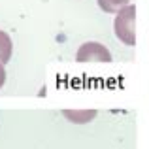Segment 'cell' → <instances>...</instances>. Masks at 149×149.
<instances>
[{
	"label": "cell",
	"instance_id": "cell-5",
	"mask_svg": "<svg viewBox=\"0 0 149 149\" xmlns=\"http://www.w3.org/2000/svg\"><path fill=\"white\" fill-rule=\"evenodd\" d=\"M128 4H130V0H98L100 10H104L106 13H117Z\"/></svg>",
	"mask_w": 149,
	"mask_h": 149
},
{
	"label": "cell",
	"instance_id": "cell-4",
	"mask_svg": "<svg viewBox=\"0 0 149 149\" xmlns=\"http://www.w3.org/2000/svg\"><path fill=\"white\" fill-rule=\"evenodd\" d=\"M11 53H13V44H11L10 34L0 30V62H2V64L10 62Z\"/></svg>",
	"mask_w": 149,
	"mask_h": 149
},
{
	"label": "cell",
	"instance_id": "cell-1",
	"mask_svg": "<svg viewBox=\"0 0 149 149\" xmlns=\"http://www.w3.org/2000/svg\"><path fill=\"white\" fill-rule=\"evenodd\" d=\"M134 21H136V8L132 4L125 6L123 10L117 11L115 21H113V30L115 36L123 42L125 45H136V32H134Z\"/></svg>",
	"mask_w": 149,
	"mask_h": 149
},
{
	"label": "cell",
	"instance_id": "cell-6",
	"mask_svg": "<svg viewBox=\"0 0 149 149\" xmlns=\"http://www.w3.org/2000/svg\"><path fill=\"white\" fill-rule=\"evenodd\" d=\"M4 83H6V68H4V64L0 62V89H2Z\"/></svg>",
	"mask_w": 149,
	"mask_h": 149
},
{
	"label": "cell",
	"instance_id": "cell-3",
	"mask_svg": "<svg viewBox=\"0 0 149 149\" xmlns=\"http://www.w3.org/2000/svg\"><path fill=\"white\" fill-rule=\"evenodd\" d=\"M62 115L74 125H87L96 117V109H62Z\"/></svg>",
	"mask_w": 149,
	"mask_h": 149
},
{
	"label": "cell",
	"instance_id": "cell-2",
	"mask_svg": "<svg viewBox=\"0 0 149 149\" xmlns=\"http://www.w3.org/2000/svg\"><path fill=\"white\" fill-rule=\"evenodd\" d=\"M77 62H111V53L100 42H85L76 53Z\"/></svg>",
	"mask_w": 149,
	"mask_h": 149
}]
</instances>
